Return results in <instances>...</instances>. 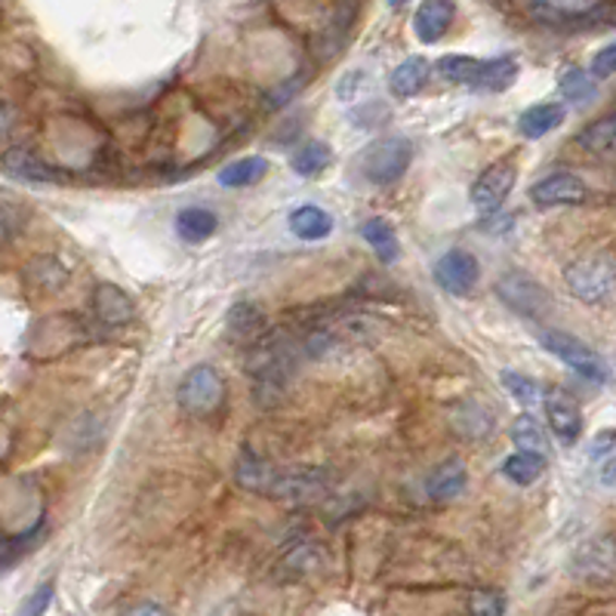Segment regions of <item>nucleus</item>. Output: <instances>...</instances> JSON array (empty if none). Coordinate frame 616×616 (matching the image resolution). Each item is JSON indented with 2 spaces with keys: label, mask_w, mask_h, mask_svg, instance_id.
Wrapping results in <instances>:
<instances>
[{
  "label": "nucleus",
  "mask_w": 616,
  "mask_h": 616,
  "mask_svg": "<svg viewBox=\"0 0 616 616\" xmlns=\"http://www.w3.org/2000/svg\"><path fill=\"white\" fill-rule=\"evenodd\" d=\"M564 281H567V291L586 306L607 303L616 293V259L607 254L580 256L577 262L567 266Z\"/></svg>",
  "instance_id": "obj_1"
},
{
  "label": "nucleus",
  "mask_w": 616,
  "mask_h": 616,
  "mask_svg": "<svg viewBox=\"0 0 616 616\" xmlns=\"http://www.w3.org/2000/svg\"><path fill=\"white\" fill-rule=\"evenodd\" d=\"M410 163H414V143L407 136H382L364 148L358 170L370 185H389L401 180Z\"/></svg>",
  "instance_id": "obj_2"
},
{
  "label": "nucleus",
  "mask_w": 616,
  "mask_h": 616,
  "mask_svg": "<svg viewBox=\"0 0 616 616\" xmlns=\"http://www.w3.org/2000/svg\"><path fill=\"white\" fill-rule=\"evenodd\" d=\"M540 343H543L549 355H555V358L567 364L574 373H580L582 380L599 382V385L611 380V370H607L604 358H601L599 352H592L582 340H577V336L562 333V330H543V333H540Z\"/></svg>",
  "instance_id": "obj_3"
},
{
  "label": "nucleus",
  "mask_w": 616,
  "mask_h": 616,
  "mask_svg": "<svg viewBox=\"0 0 616 616\" xmlns=\"http://www.w3.org/2000/svg\"><path fill=\"white\" fill-rule=\"evenodd\" d=\"M222 398H225V382L217 373V367H210V364L192 367L182 377L180 389H176V401H180V407L188 417H210V414H217Z\"/></svg>",
  "instance_id": "obj_4"
},
{
  "label": "nucleus",
  "mask_w": 616,
  "mask_h": 616,
  "mask_svg": "<svg viewBox=\"0 0 616 616\" xmlns=\"http://www.w3.org/2000/svg\"><path fill=\"white\" fill-rule=\"evenodd\" d=\"M515 176H518V163H515V158H503V161L490 163L488 170L471 185V207H475L481 217L496 213V210L506 204L508 192L515 188Z\"/></svg>",
  "instance_id": "obj_5"
},
{
  "label": "nucleus",
  "mask_w": 616,
  "mask_h": 616,
  "mask_svg": "<svg viewBox=\"0 0 616 616\" xmlns=\"http://www.w3.org/2000/svg\"><path fill=\"white\" fill-rule=\"evenodd\" d=\"M545 419L549 429L555 432V438L562 441L564 447H574L582 435V410L580 401L574 398L562 385H549L543 395Z\"/></svg>",
  "instance_id": "obj_6"
},
{
  "label": "nucleus",
  "mask_w": 616,
  "mask_h": 616,
  "mask_svg": "<svg viewBox=\"0 0 616 616\" xmlns=\"http://www.w3.org/2000/svg\"><path fill=\"white\" fill-rule=\"evenodd\" d=\"M435 284L451 296H469L481 281V266L469 250H447L435 262Z\"/></svg>",
  "instance_id": "obj_7"
},
{
  "label": "nucleus",
  "mask_w": 616,
  "mask_h": 616,
  "mask_svg": "<svg viewBox=\"0 0 616 616\" xmlns=\"http://www.w3.org/2000/svg\"><path fill=\"white\" fill-rule=\"evenodd\" d=\"M496 291L506 299L508 308H515L525 318H543L545 311H549V293L533 278H527L525 272H508L496 284Z\"/></svg>",
  "instance_id": "obj_8"
},
{
  "label": "nucleus",
  "mask_w": 616,
  "mask_h": 616,
  "mask_svg": "<svg viewBox=\"0 0 616 616\" xmlns=\"http://www.w3.org/2000/svg\"><path fill=\"white\" fill-rule=\"evenodd\" d=\"M586 198H589V188L574 173H552L537 185H530V200L537 207H567V204H582Z\"/></svg>",
  "instance_id": "obj_9"
},
{
  "label": "nucleus",
  "mask_w": 616,
  "mask_h": 616,
  "mask_svg": "<svg viewBox=\"0 0 616 616\" xmlns=\"http://www.w3.org/2000/svg\"><path fill=\"white\" fill-rule=\"evenodd\" d=\"M577 574L586 580L607 582L616 577V540L614 537H599L586 543L577 552Z\"/></svg>",
  "instance_id": "obj_10"
},
{
  "label": "nucleus",
  "mask_w": 616,
  "mask_h": 616,
  "mask_svg": "<svg viewBox=\"0 0 616 616\" xmlns=\"http://www.w3.org/2000/svg\"><path fill=\"white\" fill-rule=\"evenodd\" d=\"M456 19L454 0H422L414 16V32L422 44H438L441 37L451 32Z\"/></svg>",
  "instance_id": "obj_11"
},
{
  "label": "nucleus",
  "mask_w": 616,
  "mask_h": 616,
  "mask_svg": "<svg viewBox=\"0 0 616 616\" xmlns=\"http://www.w3.org/2000/svg\"><path fill=\"white\" fill-rule=\"evenodd\" d=\"M567 118V106L562 102H540V106H530V109L518 118V130L525 133L527 139H543L552 130H558Z\"/></svg>",
  "instance_id": "obj_12"
},
{
  "label": "nucleus",
  "mask_w": 616,
  "mask_h": 616,
  "mask_svg": "<svg viewBox=\"0 0 616 616\" xmlns=\"http://www.w3.org/2000/svg\"><path fill=\"white\" fill-rule=\"evenodd\" d=\"M361 237L370 244V250L380 256V262L385 266H392L395 259L401 256V244H398V235H395V229H392V222L382 217H370L361 222Z\"/></svg>",
  "instance_id": "obj_13"
},
{
  "label": "nucleus",
  "mask_w": 616,
  "mask_h": 616,
  "mask_svg": "<svg viewBox=\"0 0 616 616\" xmlns=\"http://www.w3.org/2000/svg\"><path fill=\"white\" fill-rule=\"evenodd\" d=\"M466 481H469L466 466H463L459 459H447L444 466H438V469L429 475L426 493H429L432 500H454V496H459V493L466 490Z\"/></svg>",
  "instance_id": "obj_14"
},
{
  "label": "nucleus",
  "mask_w": 616,
  "mask_h": 616,
  "mask_svg": "<svg viewBox=\"0 0 616 616\" xmlns=\"http://www.w3.org/2000/svg\"><path fill=\"white\" fill-rule=\"evenodd\" d=\"M518 77V62L512 56H496V59H481V69L475 77V90H508Z\"/></svg>",
  "instance_id": "obj_15"
},
{
  "label": "nucleus",
  "mask_w": 616,
  "mask_h": 616,
  "mask_svg": "<svg viewBox=\"0 0 616 616\" xmlns=\"http://www.w3.org/2000/svg\"><path fill=\"white\" fill-rule=\"evenodd\" d=\"M219 217L207 207H185L176 217V232L185 244H204L207 237L217 235Z\"/></svg>",
  "instance_id": "obj_16"
},
{
  "label": "nucleus",
  "mask_w": 616,
  "mask_h": 616,
  "mask_svg": "<svg viewBox=\"0 0 616 616\" xmlns=\"http://www.w3.org/2000/svg\"><path fill=\"white\" fill-rule=\"evenodd\" d=\"M291 232L299 241H324L333 232V217L321 207H315V204L296 207L291 213Z\"/></svg>",
  "instance_id": "obj_17"
},
{
  "label": "nucleus",
  "mask_w": 616,
  "mask_h": 616,
  "mask_svg": "<svg viewBox=\"0 0 616 616\" xmlns=\"http://www.w3.org/2000/svg\"><path fill=\"white\" fill-rule=\"evenodd\" d=\"M274 475H278V469H272L266 459H259L254 451H244L241 459H237L235 481L244 490H254V493H266V496H269Z\"/></svg>",
  "instance_id": "obj_18"
},
{
  "label": "nucleus",
  "mask_w": 616,
  "mask_h": 616,
  "mask_svg": "<svg viewBox=\"0 0 616 616\" xmlns=\"http://www.w3.org/2000/svg\"><path fill=\"white\" fill-rule=\"evenodd\" d=\"M426 81H429V62L419 56V59L401 62L398 69L392 72V77H389V90H392L395 99H410V96H417V93L426 87Z\"/></svg>",
  "instance_id": "obj_19"
},
{
  "label": "nucleus",
  "mask_w": 616,
  "mask_h": 616,
  "mask_svg": "<svg viewBox=\"0 0 616 616\" xmlns=\"http://www.w3.org/2000/svg\"><path fill=\"white\" fill-rule=\"evenodd\" d=\"M3 170H7V176H16V180H28V182H53L56 180V170L53 167H47L44 161H37L32 151H25V148H10L7 155H3Z\"/></svg>",
  "instance_id": "obj_20"
},
{
  "label": "nucleus",
  "mask_w": 616,
  "mask_h": 616,
  "mask_svg": "<svg viewBox=\"0 0 616 616\" xmlns=\"http://www.w3.org/2000/svg\"><path fill=\"white\" fill-rule=\"evenodd\" d=\"M96 315H99V321H106V324L121 327L133 318V303H130V296L121 291V287L102 284V287L96 291Z\"/></svg>",
  "instance_id": "obj_21"
},
{
  "label": "nucleus",
  "mask_w": 616,
  "mask_h": 616,
  "mask_svg": "<svg viewBox=\"0 0 616 616\" xmlns=\"http://www.w3.org/2000/svg\"><path fill=\"white\" fill-rule=\"evenodd\" d=\"M545 471V454H533V451H518V454L506 456L503 463V475L518 488H530L543 478Z\"/></svg>",
  "instance_id": "obj_22"
},
{
  "label": "nucleus",
  "mask_w": 616,
  "mask_h": 616,
  "mask_svg": "<svg viewBox=\"0 0 616 616\" xmlns=\"http://www.w3.org/2000/svg\"><path fill=\"white\" fill-rule=\"evenodd\" d=\"M266 173H269V161L259 158V155H250V158H241V161L222 167L219 185H225V188H247V185H256Z\"/></svg>",
  "instance_id": "obj_23"
},
{
  "label": "nucleus",
  "mask_w": 616,
  "mask_h": 616,
  "mask_svg": "<svg viewBox=\"0 0 616 616\" xmlns=\"http://www.w3.org/2000/svg\"><path fill=\"white\" fill-rule=\"evenodd\" d=\"M601 7V0H530V10L543 19H586Z\"/></svg>",
  "instance_id": "obj_24"
},
{
  "label": "nucleus",
  "mask_w": 616,
  "mask_h": 616,
  "mask_svg": "<svg viewBox=\"0 0 616 616\" xmlns=\"http://www.w3.org/2000/svg\"><path fill=\"white\" fill-rule=\"evenodd\" d=\"M577 143H580L586 151H595V155H614L616 151V114H607V118H601L595 121L592 127H586L577 136Z\"/></svg>",
  "instance_id": "obj_25"
},
{
  "label": "nucleus",
  "mask_w": 616,
  "mask_h": 616,
  "mask_svg": "<svg viewBox=\"0 0 616 616\" xmlns=\"http://www.w3.org/2000/svg\"><path fill=\"white\" fill-rule=\"evenodd\" d=\"M330 163H333V151H330L327 143H318V139H315V143H306V146L293 155V170H296L299 176H306V180L318 176Z\"/></svg>",
  "instance_id": "obj_26"
},
{
  "label": "nucleus",
  "mask_w": 616,
  "mask_h": 616,
  "mask_svg": "<svg viewBox=\"0 0 616 616\" xmlns=\"http://www.w3.org/2000/svg\"><path fill=\"white\" fill-rule=\"evenodd\" d=\"M558 87H562L564 99H567V102H577V106L592 102L595 93H599L592 72H582V69H564Z\"/></svg>",
  "instance_id": "obj_27"
},
{
  "label": "nucleus",
  "mask_w": 616,
  "mask_h": 616,
  "mask_svg": "<svg viewBox=\"0 0 616 616\" xmlns=\"http://www.w3.org/2000/svg\"><path fill=\"white\" fill-rule=\"evenodd\" d=\"M512 441H515L518 451H533V454H545V447H549V441H545L543 435V426L530 417V414H521V417L515 419V426H512Z\"/></svg>",
  "instance_id": "obj_28"
},
{
  "label": "nucleus",
  "mask_w": 616,
  "mask_h": 616,
  "mask_svg": "<svg viewBox=\"0 0 616 616\" xmlns=\"http://www.w3.org/2000/svg\"><path fill=\"white\" fill-rule=\"evenodd\" d=\"M478 69H481V59H471V56H444L438 62V74L451 84H463V87L475 84Z\"/></svg>",
  "instance_id": "obj_29"
},
{
  "label": "nucleus",
  "mask_w": 616,
  "mask_h": 616,
  "mask_svg": "<svg viewBox=\"0 0 616 616\" xmlns=\"http://www.w3.org/2000/svg\"><path fill=\"white\" fill-rule=\"evenodd\" d=\"M500 382L506 385V392L512 395L515 401H521L525 407H530V404H537V401H543V385L537 380H530V377H525V373H515V370H503L500 373Z\"/></svg>",
  "instance_id": "obj_30"
},
{
  "label": "nucleus",
  "mask_w": 616,
  "mask_h": 616,
  "mask_svg": "<svg viewBox=\"0 0 616 616\" xmlns=\"http://www.w3.org/2000/svg\"><path fill=\"white\" fill-rule=\"evenodd\" d=\"M262 324V311L250 303H241V306L232 308V315H229V333L232 336H254L256 330Z\"/></svg>",
  "instance_id": "obj_31"
},
{
  "label": "nucleus",
  "mask_w": 616,
  "mask_h": 616,
  "mask_svg": "<svg viewBox=\"0 0 616 616\" xmlns=\"http://www.w3.org/2000/svg\"><path fill=\"white\" fill-rule=\"evenodd\" d=\"M469 611L478 616H493V614H506V601L496 592H475L469 601Z\"/></svg>",
  "instance_id": "obj_32"
},
{
  "label": "nucleus",
  "mask_w": 616,
  "mask_h": 616,
  "mask_svg": "<svg viewBox=\"0 0 616 616\" xmlns=\"http://www.w3.org/2000/svg\"><path fill=\"white\" fill-rule=\"evenodd\" d=\"M592 77L595 81H607L611 74H616V44H607L604 50H599L595 53V59H592Z\"/></svg>",
  "instance_id": "obj_33"
},
{
  "label": "nucleus",
  "mask_w": 616,
  "mask_h": 616,
  "mask_svg": "<svg viewBox=\"0 0 616 616\" xmlns=\"http://www.w3.org/2000/svg\"><path fill=\"white\" fill-rule=\"evenodd\" d=\"M50 601H53V580L37 586L35 599L25 604V614H44V611L50 607Z\"/></svg>",
  "instance_id": "obj_34"
},
{
  "label": "nucleus",
  "mask_w": 616,
  "mask_h": 616,
  "mask_svg": "<svg viewBox=\"0 0 616 616\" xmlns=\"http://www.w3.org/2000/svg\"><path fill=\"white\" fill-rule=\"evenodd\" d=\"M614 447H616V429H604V432H599V435H595V441H592V447H589V456H592V459H601V456L611 454Z\"/></svg>",
  "instance_id": "obj_35"
},
{
  "label": "nucleus",
  "mask_w": 616,
  "mask_h": 616,
  "mask_svg": "<svg viewBox=\"0 0 616 616\" xmlns=\"http://www.w3.org/2000/svg\"><path fill=\"white\" fill-rule=\"evenodd\" d=\"M601 484H604V488H616V456L601 466Z\"/></svg>",
  "instance_id": "obj_36"
},
{
  "label": "nucleus",
  "mask_w": 616,
  "mask_h": 616,
  "mask_svg": "<svg viewBox=\"0 0 616 616\" xmlns=\"http://www.w3.org/2000/svg\"><path fill=\"white\" fill-rule=\"evenodd\" d=\"M133 614H163L161 604H143V607H133Z\"/></svg>",
  "instance_id": "obj_37"
},
{
  "label": "nucleus",
  "mask_w": 616,
  "mask_h": 616,
  "mask_svg": "<svg viewBox=\"0 0 616 616\" xmlns=\"http://www.w3.org/2000/svg\"><path fill=\"white\" fill-rule=\"evenodd\" d=\"M401 3H404V0H392V7H401Z\"/></svg>",
  "instance_id": "obj_38"
}]
</instances>
